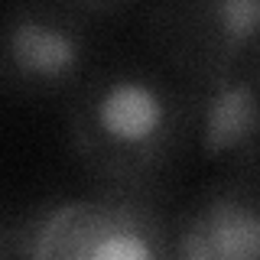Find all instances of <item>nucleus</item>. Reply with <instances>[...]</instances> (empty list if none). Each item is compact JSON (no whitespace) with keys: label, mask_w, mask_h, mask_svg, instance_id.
I'll list each match as a JSON object with an SVG mask.
<instances>
[{"label":"nucleus","mask_w":260,"mask_h":260,"mask_svg":"<svg viewBox=\"0 0 260 260\" xmlns=\"http://www.w3.org/2000/svg\"><path fill=\"white\" fill-rule=\"evenodd\" d=\"M65 140L94 189L159 195L189 150V104L176 75L104 65L65 101Z\"/></svg>","instance_id":"f257e3e1"},{"label":"nucleus","mask_w":260,"mask_h":260,"mask_svg":"<svg viewBox=\"0 0 260 260\" xmlns=\"http://www.w3.org/2000/svg\"><path fill=\"white\" fill-rule=\"evenodd\" d=\"M98 16L85 4H10L0 23V88L10 101L65 98L94 72Z\"/></svg>","instance_id":"f03ea898"},{"label":"nucleus","mask_w":260,"mask_h":260,"mask_svg":"<svg viewBox=\"0 0 260 260\" xmlns=\"http://www.w3.org/2000/svg\"><path fill=\"white\" fill-rule=\"evenodd\" d=\"M39 260H173V215L159 195L127 189L65 199Z\"/></svg>","instance_id":"7ed1b4c3"},{"label":"nucleus","mask_w":260,"mask_h":260,"mask_svg":"<svg viewBox=\"0 0 260 260\" xmlns=\"http://www.w3.org/2000/svg\"><path fill=\"white\" fill-rule=\"evenodd\" d=\"M146 43L179 81L247 65L260 52V0H179L143 10Z\"/></svg>","instance_id":"20e7f679"},{"label":"nucleus","mask_w":260,"mask_h":260,"mask_svg":"<svg viewBox=\"0 0 260 260\" xmlns=\"http://www.w3.org/2000/svg\"><path fill=\"white\" fill-rule=\"evenodd\" d=\"M189 104V150L208 162H231L260 150L257 59L202 81H182Z\"/></svg>","instance_id":"39448f33"},{"label":"nucleus","mask_w":260,"mask_h":260,"mask_svg":"<svg viewBox=\"0 0 260 260\" xmlns=\"http://www.w3.org/2000/svg\"><path fill=\"white\" fill-rule=\"evenodd\" d=\"M192 205L211 260H260V150L224 162Z\"/></svg>","instance_id":"423d86ee"},{"label":"nucleus","mask_w":260,"mask_h":260,"mask_svg":"<svg viewBox=\"0 0 260 260\" xmlns=\"http://www.w3.org/2000/svg\"><path fill=\"white\" fill-rule=\"evenodd\" d=\"M65 199H36L29 205L10 208L0 228V254L10 260H39V247L46 241L49 224L55 221Z\"/></svg>","instance_id":"0eeeda50"},{"label":"nucleus","mask_w":260,"mask_h":260,"mask_svg":"<svg viewBox=\"0 0 260 260\" xmlns=\"http://www.w3.org/2000/svg\"><path fill=\"white\" fill-rule=\"evenodd\" d=\"M173 260H211L205 231H202L199 211L192 202L173 215Z\"/></svg>","instance_id":"6e6552de"},{"label":"nucleus","mask_w":260,"mask_h":260,"mask_svg":"<svg viewBox=\"0 0 260 260\" xmlns=\"http://www.w3.org/2000/svg\"><path fill=\"white\" fill-rule=\"evenodd\" d=\"M257 72H260V52H257Z\"/></svg>","instance_id":"1a4fd4ad"},{"label":"nucleus","mask_w":260,"mask_h":260,"mask_svg":"<svg viewBox=\"0 0 260 260\" xmlns=\"http://www.w3.org/2000/svg\"><path fill=\"white\" fill-rule=\"evenodd\" d=\"M0 260H10V257H4V254H0Z\"/></svg>","instance_id":"9d476101"}]
</instances>
